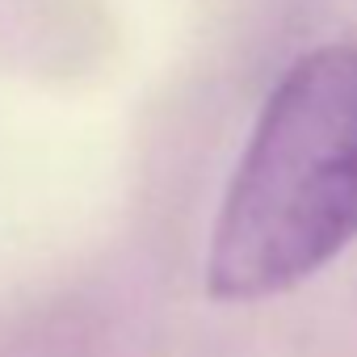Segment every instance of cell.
<instances>
[{"mask_svg":"<svg viewBox=\"0 0 357 357\" xmlns=\"http://www.w3.org/2000/svg\"><path fill=\"white\" fill-rule=\"evenodd\" d=\"M357 240V43L298 55L265 97L219 202L206 290L278 298Z\"/></svg>","mask_w":357,"mask_h":357,"instance_id":"cell-1","label":"cell"}]
</instances>
